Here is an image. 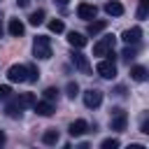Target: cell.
Wrapping results in <instances>:
<instances>
[{
  "instance_id": "24",
  "label": "cell",
  "mask_w": 149,
  "mask_h": 149,
  "mask_svg": "<svg viewBox=\"0 0 149 149\" xmlns=\"http://www.w3.org/2000/svg\"><path fill=\"white\" fill-rule=\"evenodd\" d=\"M49 30H51V33H63L65 26H63L61 19H51V21H49Z\"/></svg>"
},
{
  "instance_id": "1",
  "label": "cell",
  "mask_w": 149,
  "mask_h": 149,
  "mask_svg": "<svg viewBox=\"0 0 149 149\" xmlns=\"http://www.w3.org/2000/svg\"><path fill=\"white\" fill-rule=\"evenodd\" d=\"M33 54H35V58H40V61L51 58V40L44 37V35H37V37L33 40Z\"/></svg>"
},
{
  "instance_id": "4",
  "label": "cell",
  "mask_w": 149,
  "mask_h": 149,
  "mask_svg": "<svg viewBox=\"0 0 149 149\" xmlns=\"http://www.w3.org/2000/svg\"><path fill=\"white\" fill-rule=\"evenodd\" d=\"M95 72H98L102 79H114V74H116V65H114L112 58H105V61H100V63L95 65Z\"/></svg>"
},
{
  "instance_id": "9",
  "label": "cell",
  "mask_w": 149,
  "mask_h": 149,
  "mask_svg": "<svg viewBox=\"0 0 149 149\" xmlns=\"http://www.w3.org/2000/svg\"><path fill=\"white\" fill-rule=\"evenodd\" d=\"M7 79L9 81H26V65H12L7 70Z\"/></svg>"
},
{
  "instance_id": "23",
  "label": "cell",
  "mask_w": 149,
  "mask_h": 149,
  "mask_svg": "<svg viewBox=\"0 0 149 149\" xmlns=\"http://www.w3.org/2000/svg\"><path fill=\"white\" fill-rule=\"evenodd\" d=\"M149 16V0H140V7H137V19H147Z\"/></svg>"
},
{
  "instance_id": "20",
  "label": "cell",
  "mask_w": 149,
  "mask_h": 149,
  "mask_svg": "<svg viewBox=\"0 0 149 149\" xmlns=\"http://www.w3.org/2000/svg\"><path fill=\"white\" fill-rule=\"evenodd\" d=\"M135 54H137V47H135V44H128V47H126V49H123V51H121V58H123V61H128V63H130V61H133V58H135Z\"/></svg>"
},
{
  "instance_id": "10",
  "label": "cell",
  "mask_w": 149,
  "mask_h": 149,
  "mask_svg": "<svg viewBox=\"0 0 149 149\" xmlns=\"http://www.w3.org/2000/svg\"><path fill=\"white\" fill-rule=\"evenodd\" d=\"M33 107H35V112H37L40 116H51V114H54V109H56L51 100H40V102L35 100V105H33Z\"/></svg>"
},
{
  "instance_id": "2",
  "label": "cell",
  "mask_w": 149,
  "mask_h": 149,
  "mask_svg": "<svg viewBox=\"0 0 149 149\" xmlns=\"http://www.w3.org/2000/svg\"><path fill=\"white\" fill-rule=\"evenodd\" d=\"M126 126H128V114L121 107H114L112 109V116H109V128L121 133V130H126Z\"/></svg>"
},
{
  "instance_id": "26",
  "label": "cell",
  "mask_w": 149,
  "mask_h": 149,
  "mask_svg": "<svg viewBox=\"0 0 149 149\" xmlns=\"http://www.w3.org/2000/svg\"><path fill=\"white\" fill-rule=\"evenodd\" d=\"M12 98V88L7 86V84H2L0 86V102H5V100H9Z\"/></svg>"
},
{
  "instance_id": "28",
  "label": "cell",
  "mask_w": 149,
  "mask_h": 149,
  "mask_svg": "<svg viewBox=\"0 0 149 149\" xmlns=\"http://www.w3.org/2000/svg\"><path fill=\"white\" fill-rule=\"evenodd\" d=\"M56 98H58V91H56L54 86H49V88L44 91V100H51V102H54Z\"/></svg>"
},
{
  "instance_id": "5",
  "label": "cell",
  "mask_w": 149,
  "mask_h": 149,
  "mask_svg": "<svg viewBox=\"0 0 149 149\" xmlns=\"http://www.w3.org/2000/svg\"><path fill=\"white\" fill-rule=\"evenodd\" d=\"M70 61H72V65H74L79 72L91 74V63H88V58H86L81 51H72V54H70Z\"/></svg>"
},
{
  "instance_id": "29",
  "label": "cell",
  "mask_w": 149,
  "mask_h": 149,
  "mask_svg": "<svg viewBox=\"0 0 149 149\" xmlns=\"http://www.w3.org/2000/svg\"><path fill=\"white\" fill-rule=\"evenodd\" d=\"M16 2H19V7H28L30 5V0H16Z\"/></svg>"
},
{
  "instance_id": "12",
  "label": "cell",
  "mask_w": 149,
  "mask_h": 149,
  "mask_svg": "<svg viewBox=\"0 0 149 149\" xmlns=\"http://www.w3.org/2000/svg\"><path fill=\"white\" fill-rule=\"evenodd\" d=\"M14 102H16L21 109H28V107H33V105H35V95H33V93H21V95H16V98H14Z\"/></svg>"
},
{
  "instance_id": "22",
  "label": "cell",
  "mask_w": 149,
  "mask_h": 149,
  "mask_svg": "<svg viewBox=\"0 0 149 149\" xmlns=\"http://www.w3.org/2000/svg\"><path fill=\"white\" fill-rule=\"evenodd\" d=\"M40 77V70L35 65H26V81H37Z\"/></svg>"
},
{
  "instance_id": "16",
  "label": "cell",
  "mask_w": 149,
  "mask_h": 149,
  "mask_svg": "<svg viewBox=\"0 0 149 149\" xmlns=\"http://www.w3.org/2000/svg\"><path fill=\"white\" fill-rule=\"evenodd\" d=\"M105 21H88V26H86V33L88 35H98V33H102L105 30Z\"/></svg>"
},
{
  "instance_id": "25",
  "label": "cell",
  "mask_w": 149,
  "mask_h": 149,
  "mask_svg": "<svg viewBox=\"0 0 149 149\" xmlns=\"http://www.w3.org/2000/svg\"><path fill=\"white\" fill-rule=\"evenodd\" d=\"M65 91H68V98H77L79 95V86H77V81H68V86H65Z\"/></svg>"
},
{
  "instance_id": "27",
  "label": "cell",
  "mask_w": 149,
  "mask_h": 149,
  "mask_svg": "<svg viewBox=\"0 0 149 149\" xmlns=\"http://www.w3.org/2000/svg\"><path fill=\"white\" fill-rule=\"evenodd\" d=\"M119 147V140L116 137H107V140H102V149H116Z\"/></svg>"
},
{
  "instance_id": "6",
  "label": "cell",
  "mask_w": 149,
  "mask_h": 149,
  "mask_svg": "<svg viewBox=\"0 0 149 149\" xmlns=\"http://www.w3.org/2000/svg\"><path fill=\"white\" fill-rule=\"evenodd\" d=\"M100 102H102V91H98V88H88V91L84 93V105H86L88 109L100 107Z\"/></svg>"
},
{
  "instance_id": "15",
  "label": "cell",
  "mask_w": 149,
  "mask_h": 149,
  "mask_svg": "<svg viewBox=\"0 0 149 149\" xmlns=\"http://www.w3.org/2000/svg\"><path fill=\"white\" fill-rule=\"evenodd\" d=\"M105 12H107L109 16H121V14H123V5L116 2V0H109V2L105 5Z\"/></svg>"
},
{
  "instance_id": "31",
  "label": "cell",
  "mask_w": 149,
  "mask_h": 149,
  "mask_svg": "<svg viewBox=\"0 0 149 149\" xmlns=\"http://www.w3.org/2000/svg\"><path fill=\"white\" fill-rule=\"evenodd\" d=\"M0 33H2V14H0Z\"/></svg>"
},
{
  "instance_id": "8",
  "label": "cell",
  "mask_w": 149,
  "mask_h": 149,
  "mask_svg": "<svg viewBox=\"0 0 149 149\" xmlns=\"http://www.w3.org/2000/svg\"><path fill=\"white\" fill-rule=\"evenodd\" d=\"M121 40H123L126 44H137V42L142 40V28H140V26H133V28H128V30H123V35H121Z\"/></svg>"
},
{
  "instance_id": "19",
  "label": "cell",
  "mask_w": 149,
  "mask_h": 149,
  "mask_svg": "<svg viewBox=\"0 0 149 149\" xmlns=\"http://www.w3.org/2000/svg\"><path fill=\"white\" fill-rule=\"evenodd\" d=\"M21 112H23V109H21V107H19L14 100H12V102L7 105V109H5V114H7L9 119H19V116H21Z\"/></svg>"
},
{
  "instance_id": "13",
  "label": "cell",
  "mask_w": 149,
  "mask_h": 149,
  "mask_svg": "<svg viewBox=\"0 0 149 149\" xmlns=\"http://www.w3.org/2000/svg\"><path fill=\"white\" fill-rule=\"evenodd\" d=\"M7 30H9V35H12V37H21V35H23V30H26V26H23L19 19H12V21H9V26H7Z\"/></svg>"
},
{
  "instance_id": "7",
  "label": "cell",
  "mask_w": 149,
  "mask_h": 149,
  "mask_svg": "<svg viewBox=\"0 0 149 149\" xmlns=\"http://www.w3.org/2000/svg\"><path fill=\"white\" fill-rule=\"evenodd\" d=\"M77 14H79V19L91 21V19H95L98 9H95V5H91V2H79V5H77Z\"/></svg>"
},
{
  "instance_id": "18",
  "label": "cell",
  "mask_w": 149,
  "mask_h": 149,
  "mask_svg": "<svg viewBox=\"0 0 149 149\" xmlns=\"http://www.w3.org/2000/svg\"><path fill=\"white\" fill-rule=\"evenodd\" d=\"M42 142H44V144H56V142H58V130H56V128H49V130H44V135H42Z\"/></svg>"
},
{
  "instance_id": "30",
  "label": "cell",
  "mask_w": 149,
  "mask_h": 149,
  "mask_svg": "<svg viewBox=\"0 0 149 149\" xmlns=\"http://www.w3.org/2000/svg\"><path fill=\"white\" fill-rule=\"evenodd\" d=\"M2 142H5V133H0V144H2Z\"/></svg>"
},
{
  "instance_id": "14",
  "label": "cell",
  "mask_w": 149,
  "mask_h": 149,
  "mask_svg": "<svg viewBox=\"0 0 149 149\" xmlns=\"http://www.w3.org/2000/svg\"><path fill=\"white\" fill-rule=\"evenodd\" d=\"M68 42H70V47H74V49H81L84 44H86V37L81 35V33H68Z\"/></svg>"
},
{
  "instance_id": "17",
  "label": "cell",
  "mask_w": 149,
  "mask_h": 149,
  "mask_svg": "<svg viewBox=\"0 0 149 149\" xmlns=\"http://www.w3.org/2000/svg\"><path fill=\"white\" fill-rule=\"evenodd\" d=\"M130 77H133L135 81H144V79H147V68H142V65H133V68H130Z\"/></svg>"
},
{
  "instance_id": "3",
  "label": "cell",
  "mask_w": 149,
  "mask_h": 149,
  "mask_svg": "<svg viewBox=\"0 0 149 149\" xmlns=\"http://www.w3.org/2000/svg\"><path fill=\"white\" fill-rule=\"evenodd\" d=\"M112 49H114V35H105L93 44V54L95 56H107Z\"/></svg>"
},
{
  "instance_id": "21",
  "label": "cell",
  "mask_w": 149,
  "mask_h": 149,
  "mask_svg": "<svg viewBox=\"0 0 149 149\" xmlns=\"http://www.w3.org/2000/svg\"><path fill=\"white\" fill-rule=\"evenodd\" d=\"M28 21H30V26H40V23H44V12H42V9L33 12V14L28 16Z\"/></svg>"
},
{
  "instance_id": "11",
  "label": "cell",
  "mask_w": 149,
  "mask_h": 149,
  "mask_svg": "<svg viewBox=\"0 0 149 149\" xmlns=\"http://www.w3.org/2000/svg\"><path fill=\"white\" fill-rule=\"evenodd\" d=\"M86 130H88V123H86L84 119H77V121L70 123V130H68V133H70L72 137H79V135H84Z\"/></svg>"
},
{
  "instance_id": "32",
  "label": "cell",
  "mask_w": 149,
  "mask_h": 149,
  "mask_svg": "<svg viewBox=\"0 0 149 149\" xmlns=\"http://www.w3.org/2000/svg\"><path fill=\"white\" fill-rule=\"evenodd\" d=\"M58 2H61V5H65V2H68V0H58Z\"/></svg>"
}]
</instances>
